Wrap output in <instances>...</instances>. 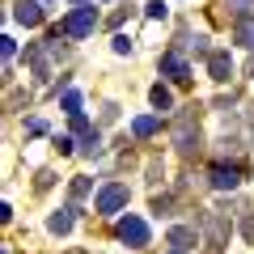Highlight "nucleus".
Instances as JSON below:
<instances>
[{
  "label": "nucleus",
  "instance_id": "obj_1",
  "mask_svg": "<svg viewBox=\"0 0 254 254\" xmlns=\"http://www.w3.org/2000/svg\"><path fill=\"white\" fill-rule=\"evenodd\" d=\"M93 26H98V13H93L89 4H81V9L68 13V21H64V34H68V38H89Z\"/></svg>",
  "mask_w": 254,
  "mask_h": 254
},
{
  "label": "nucleus",
  "instance_id": "obj_2",
  "mask_svg": "<svg viewBox=\"0 0 254 254\" xmlns=\"http://www.w3.org/2000/svg\"><path fill=\"white\" fill-rule=\"evenodd\" d=\"M119 237H123L127 246H148V225L140 216H131V212H127L123 220H119Z\"/></svg>",
  "mask_w": 254,
  "mask_h": 254
},
{
  "label": "nucleus",
  "instance_id": "obj_3",
  "mask_svg": "<svg viewBox=\"0 0 254 254\" xmlns=\"http://www.w3.org/2000/svg\"><path fill=\"white\" fill-rule=\"evenodd\" d=\"M119 208H127V187H119V182L115 187H102L98 190V212L102 216H115Z\"/></svg>",
  "mask_w": 254,
  "mask_h": 254
},
{
  "label": "nucleus",
  "instance_id": "obj_4",
  "mask_svg": "<svg viewBox=\"0 0 254 254\" xmlns=\"http://www.w3.org/2000/svg\"><path fill=\"white\" fill-rule=\"evenodd\" d=\"M195 136H199V131H195V119H190V115H178V127H174V144H178L182 153H190V148H195Z\"/></svg>",
  "mask_w": 254,
  "mask_h": 254
},
{
  "label": "nucleus",
  "instance_id": "obj_5",
  "mask_svg": "<svg viewBox=\"0 0 254 254\" xmlns=\"http://www.w3.org/2000/svg\"><path fill=\"white\" fill-rule=\"evenodd\" d=\"M203 229H208V242L216 246V250L229 242V229H225V220H220V212H208V216H203Z\"/></svg>",
  "mask_w": 254,
  "mask_h": 254
},
{
  "label": "nucleus",
  "instance_id": "obj_6",
  "mask_svg": "<svg viewBox=\"0 0 254 254\" xmlns=\"http://www.w3.org/2000/svg\"><path fill=\"white\" fill-rule=\"evenodd\" d=\"M208 72H212V81H229V72H233L229 51H212V55H208Z\"/></svg>",
  "mask_w": 254,
  "mask_h": 254
},
{
  "label": "nucleus",
  "instance_id": "obj_7",
  "mask_svg": "<svg viewBox=\"0 0 254 254\" xmlns=\"http://www.w3.org/2000/svg\"><path fill=\"white\" fill-rule=\"evenodd\" d=\"M13 17H17L21 26H38V21H43V4H38V0H17V13H13Z\"/></svg>",
  "mask_w": 254,
  "mask_h": 254
},
{
  "label": "nucleus",
  "instance_id": "obj_8",
  "mask_svg": "<svg viewBox=\"0 0 254 254\" xmlns=\"http://www.w3.org/2000/svg\"><path fill=\"white\" fill-rule=\"evenodd\" d=\"M161 68L174 76V81H187V76H190V68H187V60H182V55H165Z\"/></svg>",
  "mask_w": 254,
  "mask_h": 254
},
{
  "label": "nucleus",
  "instance_id": "obj_9",
  "mask_svg": "<svg viewBox=\"0 0 254 254\" xmlns=\"http://www.w3.org/2000/svg\"><path fill=\"white\" fill-rule=\"evenodd\" d=\"M212 187H216V190H233V187H237V170L216 165V170H212Z\"/></svg>",
  "mask_w": 254,
  "mask_h": 254
},
{
  "label": "nucleus",
  "instance_id": "obj_10",
  "mask_svg": "<svg viewBox=\"0 0 254 254\" xmlns=\"http://www.w3.org/2000/svg\"><path fill=\"white\" fill-rule=\"evenodd\" d=\"M72 212H76V208L55 212V216H51V233H68V229H72Z\"/></svg>",
  "mask_w": 254,
  "mask_h": 254
},
{
  "label": "nucleus",
  "instance_id": "obj_11",
  "mask_svg": "<svg viewBox=\"0 0 254 254\" xmlns=\"http://www.w3.org/2000/svg\"><path fill=\"white\" fill-rule=\"evenodd\" d=\"M131 131H136L140 140H144V136H153V131H157V119H153V115H140L136 123H131Z\"/></svg>",
  "mask_w": 254,
  "mask_h": 254
},
{
  "label": "nucleus",
  "instance_id": "obj_12",
  "mask_svg": "<svg viewBox=\"0 0 254 254\" xmlns=\"http://www.w3.org/2000/svg\"><path fill=\"white\" fill-rule=\"evenodd\" d=\"M170 242L178 250H187V246H195V229H170Z\"/></svg>",
  "mask_w": 254,
  "mask_h": 254
},
{
  "label": "nucleus",
  "instance_id": "obj_13",
  "mask_svg": "<svg viewBox=\"0 0 254 254\" xmlns=\"http://www.w3.org/2000/svg\"><path fill=\"white\" fill-rule=\"evenodd\" d=\"M148 98H153L157 110H170V106H174V98H170V89H165V85H153V93H148Z\"/></svg>",
  "mask_w": 254,
  "mask_h": 254
},
{
  "label": "nucleus",
  "instance_id": "obj_14",
  "mask_svg": "<svg viewBox=\"0 0 254 254\" xmlns=\"http://www.w3.org/2000/svg\"><path fill=\"white\" fill-rule=\"evenodd\" d=\"M237 38H242V43L254 51V17H242V26H237Z\"/></svg>",
  "mask_w": 254,
  "mask_h": 254
},
{
  "label": "nucleus",
  "instance_id": "obj_15",
  "mask_svg": "<svg viewBox=\"0 0 254 254\" xmlns=\"http://www.w3.org/2000/svg\"><path fill=\"white\" fill-rule=\"evenodd\" d=\"M64 110H68V115H81V93H76V89L64 93Z\"/></svg>",
  "mask_w": 254,
  "mask_h": 254
},
{
  "label": "nucleus",
  "instance_id": "obj_16",
  "mask_svg": "<svg viewBox=\"0 0 254 254\" xmlns=\"http://www.w3.org/2000/svg\"><path fill=\"white\" fill-rule=\"evenodd\" d=\"M85 195H89V178H76L72 182V199H85Z\"/></svg>",
  "mask_w": 254,
  "mask_h": 254
},
{
  "label": "nucleus",
  "instance_id": "obj_17",
  "mask_svg": "<svg viewBox=\"0 0 254 254\" xmlns=\"http://www.w3.org/2000/svg\"><path fill=\"white\" fill-rule=\"evenodd\" d=\"M187 47H190L195 55H203V51H208V38H203V34H199V38H187Z\"/></svg>",
  "mask_w": 254,
  "mask_h": 254
},
{
  "label": "nucleus",
  "instance_id": "obj_18",
  "mask_svg": "<svg viewBox=\"0 0 254 254\" xmlns=\"http://www.w3.org/2000/svg\"><path fill=\"white\" fill-rule=\"evenodd\" d=\"M115 51L127 55V51H131V38H127V34H115Z\"/></svg>",
  "mask_w": 254,
  "mask_h": 254
},
{
  "label": "nucleus",
  "instance_id": "obj_19",
  "mask_svg": "<svg viewBox=\"0 0 254 254\" xmlns=\"http://www.w3.org/2000/svg\"><path fill=\"white\" fill-rule=\"evenodd\" d=\"M9 55H13V38L0 34V60H9Z\"/></svg>",
  "mask_w": 254,
  "mask_h": 254
},
{
  "label": "nucleus",
  "instance_id": "obj_20",
  "mask_svg": "<svg viewBox=\"0 0 254 254\" xmlns=\"http://www.w3.org/2000/svg\"><path fill=\"white\" fill-rule=\"evenodd\" d=\"M144 13H148V17H165V4H161V0H153V4H148Z\"/></svg>",
  "mask_w": 254,
  "mask_h": 254
},
{
  "label": "nucleus",
  "instance_id": "obj_21",
  "mask_svg": "<svg viewBox=\"0 0 254 254\" xmlns=\"http://www.w3.org/2000/svg\"><path fill=\"white\" fill-rule=\"evenodd\" d=\"M229 4H233V9H250L254 0H229Z\"/></svg>",
  "mask_w": 254,
  "mask_h": 254
},
{
  "label": "nucleus",
  "instance_id": "obj_22",
  "mask_svg": "<svg viewBox=\"0 0 254 254\" xmlns=\"http://www.w3.org/2000/svg\"><path fill=\"white\" fill-rule=\"evenodd\" d=\"M0 21H4V13H0Z\"/></svg>",
  "mask_w": 254,
  "mask_h": 254
},
{
  "label": "nucleus",
  "instance_id": "obj_23",
  "mask_svg": "<svg viewBox=\"0 0 254 254\" xmlns=\"http://www.w3.org/2000/svg\"><path fill=\"white\" fill-rule=\"evenodd\" d=\"M174 254H182V250H174Z\"/></svg>",
  "mask_w": 254,
  "mask_h": 254
},
{
  "label": "nucleus",
  "instance_id": "obj_24",
  "mask_svg": "<svg viewBox=\"0 0 254 254\" xmlns=\"http://www.w3.org/2000/svg\"><path fill=\"white\" fill-rule=\"evenodd\" d=\"M0 254H4V250H0Z\"/></svg>",
  "mask_w": 254,
  "mask_h": 254
},
{
  "label": "nucleus",
  "instance_id": "obj_25",
  "mask_svg": "<svg viewBox=\"0 0 254 254\" xmlns=\"http://www.w3.org/2000/svg\"><path fill=\"white\" fill-rule=\"evenodd\" d=\"M81 4H85V0H81Z\"/></svg>",
  "mask_w": 254,
  "mask_h": 254
}]
</instances>
